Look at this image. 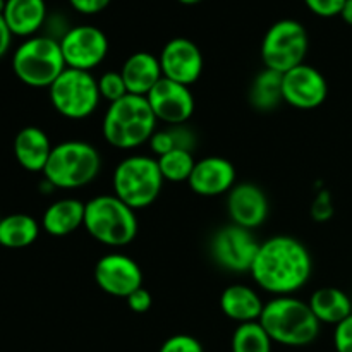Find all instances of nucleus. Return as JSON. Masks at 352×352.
Instances as JSON below:
<instances>
[{"mask_svg": "<svg viewBox=\"0 0 352 352\" xmlns=\"http://www.w3.org/2000/svg\"><path fill=\"white\" fill-rule=\"evenodd\" d=\"M340 17L344 19V23L352 26V0H346L342 7V12H340Z\"/></svg>", "mask_w": 352, "mask_h": 352, "instance_id": "nucleus-37", "label": "nucleus"}, {"mask_svg": "<svg viewBox=\"0 0 352 352\" xmlns=\"http://www.w3.org/2000/svg\"><path fill=\"white\" fill-rule=\"evenodd\" d=\"M157 120L181 126L195 113V96L189 86L162 78L146 96Z\"/></svg>", "mask_w": 352, "mask_h": 352, "instance_id": "nucleus-15", "label": "nucleus"}, {"mask_svg": "<svg viewBox=\"0 0 352 352\" xmlns=\"http://www.w3.org/2000/svg\"><path fill=\"white\" fill-rule=\"evenodd\" d=\"M148 143H150V148L153 150V153L157 155V157H162V155L179 148L174 127H168V129L164 131H155V134L151 136V140L148 141Z\"/></svg>", "mask_w": 352, "mask_h": 352, "instance_id": "nucleus-30", "label": "nucleus"}, {"mask_svg": "<svg viewBox=\"0 0 352 352\" xmlns=\"http://www.w3.org/2000/svg\"><path fill=\"white\" fill-rule=\"evenodd\" d=\"M65 65L69 69L91 72L109 54V38L95 26H74L58 40Z\"/></svg>", "mask_w": 352, "mask_h": 352, "instance_id": "nucleus-10", "label": "nucleus"}, {"mask_svg": "<svg viewBox=\"0 0 352 352\" xmlns=\"http://www.w3.org/2000/svg\"><path fill=\"white\" fill-rule=\"evenodd\" d=\"M12 148L17 164L26 168L28 172H43L52 150H54L45 131L34 126L21 129L14 138Z\"/></svg>", "mask_w": 352, "mask_h": 352, "instance_id": "nucleus-19", "label": "nucleus"}, {"mask_svg": "<svg viewBox=\"0 0 352 352\" xmlns=\"http://www.w3.org/2000/svg\"><path fill=\"white\" fill-rule=\"evenodd\" d=\"M102 168V157L86 141H64L55 144L43 168L47 182L58 189H78L96 179Z\"/></svg>", "mask_w": 352, "mask_h": 352, "instance_id": "nucleus-5", "label": "nucleus"}, {"mask_svg": "<svg viewBox=\"0 0 352 352\" xmlns=\"http://www.w3.org/2000/svg\"><path fill=\"white\" fill-rule=\"evenodd\" d=\"M0 219H2V217H0Z\"/></svg>", "mask_w": 352, "mask_h": 352, "instance_id": "nucleus-39", "label": "nucleus"}, {"mask_svg": "<svg viewBox=\"0 0 352 352\" xmlns=\"http://www.w3.org/2000/svg\"><path fill=\"white\" fill-rule=\"evenodd\" d=\"M69 2H71L74 10L86 14V16H91V14H98L105 10L112 0H69Z\"/></svg>", "mask_w": 352, "mask_h": 352, "instance_id": "nucleus-35", "label": "nucleus"}, {"mask_svg": "<svg viewBox=\"0 0 352 352\" xmlns=\"http://www.w3.org/2000/svg\"><path fill=\"white\" fill-rule=\"evenodd\" d=\"M82 227L93 239L105 246H127L138 236L136 210L116 195L95 196L85 203Z\"/></svg>", "mask_w": 352, "mask_h": 352, "instance_id": "nucleus-4", "label": "nucleus"}, {"mask_svg": "<svg viewBox=\"0 0 352 352\" xmlns=\"http://www.w3.org/2000/svg\"><path fill=\"white\" fill-rule=\"evenodd\" d=\"M65 67L60 43L52 36L26 38L12 55L14 74L31 88H50Z\"/></svg>", "mask_w": 352, "mask_h": 352, "instance_id": "nucleus-6", "label": "nucleus"}, {"mask_svg": "<svg viewBox=\"0 0 352 352\" xmlns=\"http://www.w3.org/2000/svg\"><path fill=\"white\" fill-rule=\"evenodd\" d=\"M12 36L31 38L47 19L45 0H6L2 12Z\"/></svg>", "mask_w": 352, "mask_h": 352, "instance_id": "nucleus-21", "label": "nucleus"}, {"mask_svg": "<svg viewBox=\"0 0 352 352\" xmlns=\"http://www.w3.org/2000/svg\"><path fill=\"white\" fill-rule=\"evenodd\" d=\"M250 98L254 109L261 110V112L277 109L278 103L284 102L280 72L270 71V69L261 71L254 79L253 86H251Z\"/></svg>", "mask_w": 352, "mask_h": 352, "instance_id": "nucleus-25", "label": "nucleus"}, {"mask_svg": "<svg viewBox=\"0 0 352 352\" xmlns=\"http://www.w3.org/2000/svg\"><path fill=\"white\" fill-rule=\"evenodd\" d=\"M333 347L337 352H352V315L336 325Z\"/></svg>", "mask_w": 352, "mask_h": 352, "instance_id": "nucleus-32", "label": "nucleus"}, {"mask_svg": "<svg viewBox=\"0 0 352 352\" xmlns=\"http://www.w3.org/2000/svg\"><path fill=\"white\" fill-rule=\"evenodd\" d=\"M157 162L162 177L168 182H188L196 165L192 151L181 150V148H175V150L162 155L157 158Z\"/></svg>", "mask_w": 352, "mask_h": 352, "instance_id": "nucleus-27", "label": "nucleus"}, {"mask_svg": "<svg viewBox=\"0 0 352 352\" xmlns=\"http://www.w3.org/2000/svg\"><path fill=\"white\" fill-rule=\"evenodd\" d=\"M260 243L251 230L230 223L217 230L212 239L213 260L230 272H250L256 258Z\"/></svg>", "mask_w": 352, "mask_h": 352, "instance_id": "nucleus-11", "label": "nucleus"}, {"mask_svg": "<svg viewBox=\"0 0 352 352\" xmlns=\"http://www.w3.org/2000/svg\"><path fill=\"white\" fill-rule=\"evenodd\" d=\"M158 60L164 78L184 86L195 85L201 78L205 67L201 50L188 38H174L167 41L162 48Z\"/></svg>", "mask_w": 352, "mask_h": 352, "instance_id": "nucleus-14", "label": "nucleus"}, {"mask_svg": "<svg viewBox=\"0 0 352 352\" xmlns=\"http://www.w3.org/2000/svg\"><path fill=\"white\" fill-rule=\"evenodd\" d=\"M129 95L148 96V93L164 78L160 60L148 52H136L124 62L120 69Z\"/></svg>", "mask_w": 352, "mask_h": 352, "instance_id": "nucleus-18", "label": "nucleus"}, {"mask_svg": "<svg viewBox=\"0 0 352 352\" xmlns=\"http://www.w3.org/2000/svg\"><path fill=\"white\" fill-rule=\"evenodd\" d=\"M311 217L316 222H329L333 217V203L329 191H320L311 205Z\"/></svg>", "mask_w": 352, "mask_h": 352, "instance_id": "nucleus-31", "label": "nucleus"}, {"mask_svg": "<svg viewBox=\"0 0 352 352\" xmlns=\"http://www.w3.org/2000/svg\"><path fill=\"white\" fill-rule=\"evenodd\" d=\"M263 301L253 287L244 284H232L220 296V309L229 320L241 323L260 322L263 313Z\"/></svg>", "mask_w": 352, "mask_h": 352, "instance_id": "nucleus-20", "label": "nucleus"}, {"mask_svg": "<svg viewBox=\"0 0 352 352\" xmlns=\"http://www.w3.org/2000/svg\"><path fill=\"white\" fill-rule=\"evenodd\" d=\"M126 301L131 311L140 313V315L146 313L148 309L151 308V305H153V298H151L150 291H146L144 287H140L138 291H134L133 294L127 296Z\"/></svg>", "mask_w": 352, "mask_h": 352, "instance_id": "nucleus-34", "label": "nucleus"}, {"mask_svg": "<svg viewBox=\"0 0 352 352\" xmlns=\"http://www.w3.org/2000/svg\"><path fill=\"white\" fill-rule=\"evenodd\" d=\"M260 323L274 342L287 347H302L315 342L322 325L308 302L292 296H278L268 301Z\"/></svg>", "mask_w": 352, "mask_h": 352, "instance_id": "nucleus-2", "label": "nucleus"}, {"mask_svg": "<svg viewBox=\"0 0 352 352\" xmlns=\"http://www.w3.org/2000/svg\"><path fill=\"white\" fill-rule=\"evenodd\" d=\"M306 7L320 17L340 16L346 0H305Z\"/></svg>", "mask_w": 352, "mask_h": 352, "instance_id": "nucleus-33", "label": "nucleus"}, {"mask_svg": "<svg viewBox=\"0 0 352 352\" xmlns=\"http://www.w3.org/2000/svg\"><path fill=\"white\" fill-rule=\"evenodd\" d=\"M274 340L260 322L241 323L232 333V352H272Z\"/></svg>", "mask_w": 352, "mask_h": 352, "instance_id": "nucleus-26", "label": "nucleus"}, {"mask_svg": "<svg viewBox=\"0 0 352 352\" xmlns=\"http://www.w3.org/2000/svg\"><path fill=\"white\" fill-rule=\"evenodd\" d=\"M195 195L213 198L229 192L236 186V167L222 157H206L196 162L188 181Z\"/></svg>", "mask_w": 352, "mask_h": 352, "instance_id": "nucleus-17", "label": "nucleus"}, {"mask_svg": "<svg viewBox=\"0 0 352 352\" xmlns=\"http://www.w3.org/2000/svg\"><path fill=\"white\" fill-rule=\"evenodd\" d=\"M157 117L146 96L126 95L110 103L102 124L107 143L119 150H133L148 143L157 131Z\"/></svg>", "mask_w": 352, "mask_h": 352, "instance_id": "nucleus-3", "label": "nucleus"}, {"mask_svg": "<svg viewBox=\"0 0 352 352\" xmlns=\"http://www.w3.org/2000/svg\"><path fill=\"white\" fill-rule=\"evenodd\" d=\"M177 2L184 3V6H195V3H199L201 0H177Z\"/></svg>", "mask_w": 352, "mask_h": 352, "instance_id": "nucleus-38", "label": "nucleus"}, {"mask_svg": "<svg viewBox=\"0 0 352 352\" xmlns=\"http://www.w3.org/2000/svg\"><path fill=\"white\" fill-rule=\"evenodd\" d=\"M282 96L294 109H318L329 96V82L318 69L301 64L282 74Z\"/></svg>", "mask_w": 352, "mask_h": 352, "instance_id": "nucleus-13", "label": "nucleus"}, {"mask_svg": "<svg viewBox=\"0 0 352 352\" xmlns=\"http://www.w3.org/2000/svg\"><path fill=\"white\" fill-rule=\"evenodd\" d=\"M50 102L54 109L65 119L79 120L91 116L98 107L100 96L98 82L91 72L69 69L58 76L48 88Z\"/></svg>", "mask_w": 352, "mask_h": 352, "instance_id": "nucleus-9", "label": "nucleus"}, {"mask_svg": "<svg viewBox=\"0 0 352 352\" xmlns=\"http://www.w3.org/2000/svg\"><path fill=\"white\" fill-rule=\"evenodd\" d=\"M320 323L339 325L342 320L352 315V301L349 296L337 287H320L308 301Z\"/></svg>", "mask_w": 352, "mask_h": 352, "instance_id": "nucleus-23", "label": "nucleus"}, {"mask_svg": "<svg viewBox=\"0 0 352 352\" xmlns=\"http://www.w3.org/2000/svg\"><path fill=\"white\" fill-rule=\"evenodd\" d=\"M40 236V223L26 213H12L0 219V246L24 250Z\"/></svg>", "mask_w": 352, "mask_h": 352, "instance_id": "nucleus-24", "label": "nucleus"}, {"mask_svg": "<svg viewBox=\"0 0 352 352\" xmlns=\"http://www.w3.org/2000/svg\"><path fill=\"white\" fill-rule=\"evenodd\" d=\"M85 223V203L76 198H62L52 203L41 217V227L48 236L65 237Z\"/></svg>", "mask_w": 352, "mask_h": 352, "instance_id": "nucleus-22", "label": "nucleus"}, {"mask_svg": "<svg viewBox=\"0 0 352 352\" xmlns=\"http://www.w3.org/2000/svg\"><path fill=\"white\" fill-rule=\"evenodd\" d=\"M10 41H12V33H10L9 26H7L3 16L0 14V58H2L7 52H9Z\"/></svg>", "mask_w": 352, "mask_h": 352, "instance_id": "nucleus-36", "label": "nucleus"}, {"mask_svg": "<svg viewBox=\"0 0 352 352\" xmlns=\"http://www.w3.org/2000/svg\"><path fill=\"white\" fill-rule=\"evenodd\" d=\"M96 285L105 294L124 298L143 287V272L131 256L122 253H109L100 258L93 272Z\"/></svg>", "mask_w": 352, "mask_h": 352, "instance_id": "nucleus-12", "label": "nucleus"}, {"mask_svg": "<svg viewBox=\"0 0 352 352\" xmlns=\"http://www.w3.org/2000/svg\"><path fill=\"white\" fill-rule=\"evenodd\" d=\"M309 40L306 28L296 19H280L272 24L261 41V60L265 69L285 74L305 64Z\"/></svg>", "mask_w": 352, "mask_h": 352, "instance_id": "nucleus-8", "label": "nucleus"}, {"mask_svg": "<svg viewBox=\"0 0 352 352\" xmlns=\"http://www.w3.org/2000/svg\"><path fill=\"white\" fill-rule=\"evenodd\" d=\"M270 206L261 188L251 182L236 184L227 192V213L236 226L253 230L265 223Z\"/></svg>", "mask_w": 352, "mask_h": 352, "instance_id": "nucleus-16", "label": "nucleus"}, {"mask_svg": "<svg viewBox=\"0 0 352 352\" xmlns=\"http://www.w3.org/2000/svg\"><path fill=\"white\" fill-rule=\"evenodd\" d=\"M164 182L158 162L146 155H133L120 160L112 177L113 195L136 212L157 201Z\"/></svg>", "mask_w": 352, "mask_h": 352, "instance_id": "nucleus-7", "label": "nucleus"}, {"mask_svg": "<svg viewBox=\"0 0 352 352\" xmlns=\"http://www.w3.org/2000/svg\"><path fill=\"white\" fill-rule=\"evenodd\" d=\"M313 260L308 248L291 236H275L260 244L250 274L270 294L291 296L308 284Z\"/></svg>", "mask_w": 352, "mask_h": 352, "instance_id": "nucleus-1", "label": "nucleus"}, {"mask_svg": "<svg viewBox=\"0 0 352 352\" xmlns=\"http://www.w3.org/2000/svg\"><path fill=\"white\" fill-rule=\"evenodd\" d=\"M158 352H205V349L196 337L177 333V336L168 337Z\"/></svg>", "mask_w": 352, "mask_h": 352, "instance_id": "nucleus-29", "label": "nucleus"}, {"mask_svg": "<svg viewBox=\"0 0 352 352\" xmlns=\"http://www.w3.org/2000/svg\"><path fill=\"white\" fill-rule=\"evenodd\" d=\"M96 82H98V91H100V96H102V100H107V102L110 103L119 102L120 98L129 95L120 71L105 72V74H102L98 79H96Z\"/></svg>", "mask_w": 352, "mask_h": 352, "instance_id": "nucleus-28", "label": "nucleus"}]
</instances>
